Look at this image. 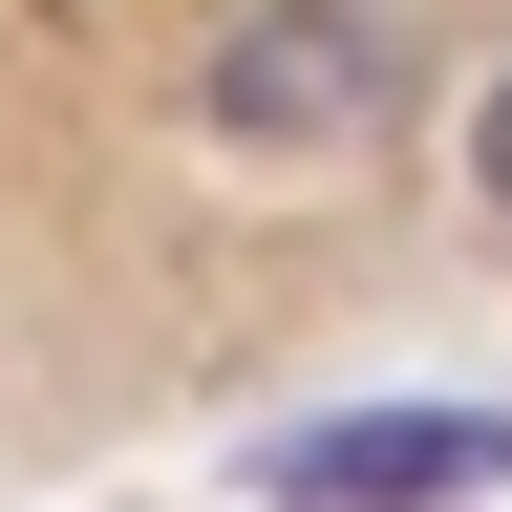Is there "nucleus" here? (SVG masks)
<instances>
[{"mask_svg": "<svg viewBox=\"0 0 512 512\" xmlns=\"http://www.w3.org/2000/svg\"><path fill=\"white\" fill-rule=\"evenodd\" d=\"M256 512H491L512 491V406H299L235 448Z\"/></svg>", "mask_w": 512, "mask_h": 512, "instance_id": "nucleus-2", "label": "nucleus"}, {"mask_svg": "<svg viewBox=\"0 0 512 512\" xmlns=\"http://www.w3.org/2000/svg\"><path fill=\"white\" fill-rule=\"evenodd\" d=\"M470 192H491V214H512V64H491V86H470Z\"/></svg>", "mask_w": 512, "mask_h": 512, "instance_id": "nucleus-3", "label": "nucleus"}, {"mask_svg": "<svg viewBox=\"0 0 512 512\" xmlns=\"http://www.w3.org/2000/svg\"><path fill=\"white\" fill-rule=\"evenodd\" d=\"M406 107H427V22L406 0H256L192 64V128L214 150H384Z\"/></svg>", "mask_w": 512, "mask_h": 512, "instance_id": "nucleus-1", "label": "nucleus"}]
</instances>
